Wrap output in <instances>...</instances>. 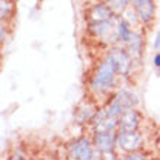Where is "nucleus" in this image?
<instances>
[{
  "label": "nucleus",
  "mask_w": 160,
  "mask_h": 160,
  "mask_svg": "<svg viewBox=\"0 0 160 160\" xmlns=\"http://www.w3.org/2000/svg\"><path fill=\"white\" fill-rule=\"evenodd\" d=\"M70 156L73 159H92L93 153H92V148H90V144H89L88 140L86 138L77 140L76 143L73 144Z\"/></svg>",
  "instance_id": "6e6552de"
},
{
  "label": "nucleus",
  "mask_w": 160,
  "mask_h": 160,
  "mask_svg": "<svg viewBox=\"0 0 160 160\" xmlns=\"http://www.w3.org/2000/svg\"><path fill=\"white\" fill-rule=\"evenodd\" d=\"M109 57L114 61L115 67L121 74H128L131 68V58L124 50H112Z\"/></svg>",
  "instance_id": "423d86ee"
},
{
  "label": "nucleus",
  "mask_w": 160,
  "mask_h": 160,
  "mask_svg": "<svg viewBox=\"0 0 160 160\" xmlns=\"http://www.w3.org/2000/svg\"><path fill=\"white\" fill-rule=\"evenodd\" d=\"M124 159H144V156L143 154H137V153H134V154L131 153L130 156H125Z\"/></svg>",
  "instance_id": "dca6fc26"
},
{
  "label": "nucleus",
  "mask_w": 160,
  "mask_h": 160,
  "mask_svg": "<svg viewBox=\"0 0 160 160\" xmlns=\"http://www.w3.org/2000/svg\"><path fill=\"white\" fill-rule=\"evenodd\" d=\"M108 3H109L111 9H114L117 12H121L128 4V0H108Z\"/></svg>",
  "instance_id": "f8f14e48"
},
{
  "label": "nucleus",
  "mask_w": 160,
  "mask_h": 160,
  "mask_svg": "<svg viewBox=\"0 0 160 160\" xmlns=\"http://www.w3.org/2000/svg\"><path fill=\"white\" fill-rule=\"evenodd\" d=\"M138 114L135 112L134 109H125L124 112L121 114V118H119V128L124 131H132V130H137V127H138Z\"/></svg>",
  "instance_id": "0eeeda50"
},
{
  "label": "nucleus",
  "mask_w": 160,
  "mask_h": 160,
  "mask_svg": "<svg viewBox=\"0 0 160 160\" xmlns=\"http://www.w3.org/2000/svg\"><path fill=\"white\" fill-rule=\"evenodd\" d=\"M154 50H160V32H157L154 38Z\"/></svg>",
  "instance_id": "2eb2a0df"
},
{
  "label": "nucleus",
  "mask_w": 160,
  "mask_h": 160,
  "mask_svg": "<svg viewBox=\"0 0 160 160\" xmlns=\"http://www.w3.org/2000/svg\"><path fill=\"white\" fill-rule=\"evenodd\" d=\"M0 38H2V41L4 39V32H3V28H2V34H0Z\"/></svg>",
  "instance_id": "f3484780"
},
{
  "label": "nucleus",
  "mask_w": 160,
  "mask_h": 160,
  "mask_svg": "<svg viewBox=\"0 0 160 160\" xmlns=\"http://www.w3.org/2000/svg\"><path fill=\"white\" fill-rule=\"evenodd\" d=\"M128 42H130V54L132 57H138L141 54V38H140V35L131 34Z\"/></svg>",
  "instance_id": "9d476101"
},
{
  "label": "nucleus",
  "mask_w": 160,
  "mask_h": 160,
  "mask_svg": "<svg viewBox=\"0 0 160 160\" xmlns=\"http://www.w3.org/2000/svg\"><path fill=\"white\" fill-rule=\"evenodd\" d=\"M131 29L128 28V25H127L124 21H121L118 23V26H117V35H118V38L121 39V41H124V42H127L128 39H130V37H131Z\"/></svg>",
  "instance_id": "9b49d317"
},
{
  "label": "nucleus",
  "mask_w": 160,
  "mask_h": 160,
  "mask_svg": "<svg viewBox=\"0 0 160 160\" xmlns=\"http://www.w3.org/2000/svg\"><path fill=\"white\" fill-rule=\"evenodd\" d=\"M117 67H115L114 61L111 58L109 55H108V58L103 60L101 64H99V67H98L96 73H95V76L92 79V86L95 90H106V89H109L112 84H114V80H115V74H117Z\"/></svg>",
  "instance_id": "f257e3e1"
},
{
  "label": "nucleus",
  "mask_w": 160,
  "mask_h": 160,
  "mask_svg": "<svg viewBox=\"0 0 160 160\" xmlns=\"http://www.w3.org/2000/svg\"><path fill=\"white\" fill-rule=\"evenodd\" d=\"M117 141H118V146L125 150V152H134L143 144V138L141 135L137 132L135 130L132 131H124L121 130V132L117 137Z\"/></svg>",
  "instance_id": "7ed1b4c3"
},
{
  "label": "nucleus",
  "mask_w": 160,
  "mask_h": 160,
  "mask_svg": "<svg viewBox=\"0 0 160 160\" xmlns=\"http://www.w3.org/2000/svg\"><path fill=\"white\" fill-rule=\"evenodd\" d=\"M134 8L141 22L148 23V22L153 21L154 10H156V6H154L153 0H134Z\"/></svg>",
  "instance_id": "20e7f679"
},
{
  "label": "nucleus",
  "mask_w": 160,
  "mask_h": 160,
  "mask_svg": "<svg viewBox=\"0 0 160 160\" xmlns=\"http://www.w3.org/2000/svg\"><path fill=\"white\" fill-rule=\"evenodd\" d=\"M117 135L114 134V130L111 131H99L95 137V146L101 153H109L115 146Z\"/></svg>",
  "instance_id": "39448f33"
},
{
  "label": "nucleus",
  "mask_w": 160,
  "mask_h": 160,
  "mask_svg": "<svg viewBox=\"0 0 160 160\" xmlns=\"http://www.w3.org/2000/svg\"><path fill=\"white\" fill-rule=\"evenodd\" d=\"M111 16H112V9H111L109 4H103V3L96 4L92 9V12H90V18L95 22L108 21V19H111Z\"/></svg>",
  "instance_id": "1a4fd4ad"
},
{
  "label": "nucleus",
  "mask_w": 160,
  "mask_h": 160,
  "mask_svg": "<svg viewBox=\"0 0 160 160\" xmlns=\"http://www.w3.org/2000/svg\"><path fill=\"white\" fill-rule=\"evenodd\" d=\"M153 64H154V67L160 68V52H157L154 55V58H153Z\"/></svg>",
  "instance_id": "4468645a"
},
{
  "label": "nucleus",
  "mask_w": 160,
  "mask_h": 160,
  "mask_svg": "<svg viewBox=\"0 0 160 160\" xmlns=\"http://www.w3.org/2000/svg\"><path fill=\"white\" fill-rule=\"evenodd\" d=\"M8 16V3L6 2H2V18H6Z\"/></svg>",
  "instance_id": "ddd939ff"
},
{
  "label": "nucleus",
  "mask_w": 160,
  "mask_h": 160,
  "mask_svg": "<svg viewBox=\"0 0 160 160\" xmlns=\"http://www.w3.org/2000/svg\"><path fill=\"white\" fill-rule=\"evenodd\" d=\"M135 102H137V99H135L134 95H131V93H128V92H121L118 96L109 103L108 109H106V114H108V117L115 118V117L121 115L125 109L131 108Z\"/></svg>",
  "instance_id": "f03ea898"
}]
</instances>
